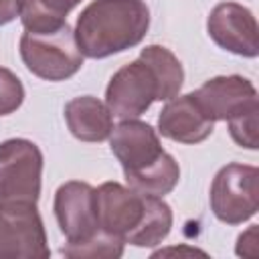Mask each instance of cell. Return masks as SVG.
I'll return each mask as SVG.
<instances>
[{"mask_svg": "<svg viewBox=\"0 0 259 259\" xmlns=\"http://www.w3.org/2000/svg\"><path fill=\"white\" fill-rule=\"evenodd\" d=\"M99 229L134 247H154L172 229V210L162 196L140 194L119 182H103L95 188Z\"/></svg>", "mask_w": 259, "mask_h": 259, "instance_id": "6da1fadb", "label": "cell"}, {"mask_svg": "<svg viewBox=\"0 0 259 259\" xmlns=\"http://www.w3.org/2000/svg\"><path fill=\"white\" fill-rule=\"evenodd\" d=\"M109 146L119 160L132 190L150 196H164L178 184V162L164 152L160 138L150 123L121 119V123L109 134Z\"/></svg>", "mask_w": 259, "mask_h": 259, "instance_id": "7a4b0ae2", "label": "cell"}, {"mask_svg": "<svg viewBox=\"0 0 259 259\" xmlns=\"http://www.w3.org/2000/svg\"><path fill=\"white\" fill-rule=\"evenodd\" d=\"M150 26L144 0H93L75 24V38L89 59H105L142 42Z\"/></svg>", "mask_w": 259, "mask_h": 259, "instance_id": "3957f363", "label": "cell"}, {"mask_svg": "<svg viewBox=\"0 0 259 259\" xmlns=\"http://www.w3.org/2000/svg\"><path fill=\"white\" fill-rule=\"evenodd\" d=\"M20 57L26 69L45 81H65L83 67V53L67 22L53 30H26L20 36Z\"/></svg>", "mask_w": 259, "mask_h": 259, "instance_id": "277c9868", "label": "cell"}, {"mask_svg": "<svg viewBox=\"0 0 259 259\" xmlns=\"http://www.w3.org/2000/svg\"><path fill=\"white\" fill-rule=\"evenodd\" d=\"M42 152L24 138L0 144V204H36L40 196Z\"/></svg>", "mask_w": 259, "mask_h": 259, "instance_id": "5b68a950", "label": "cell"}, {"mask_svg": "<svg viewBox=\"0 0 259 259\" xmlns=\"http://www.w3.org/2000/svg\"><path fill=\"white\" fill-rule=\"evenodd\" d=\"M210 208L227 225L249 221L259 208V170L247 164L223 166L210 184Z\"/></svg>", "mask_w": 259, "mask_h": 259, "instance_id": "8992f818", "label": "cell"}, {"mask_svg": "<svg viewBox=\"0 0 259 259\" xmlns=\"http://www.w3.org/2000/svg\"><path fill=\"white\" fill-rule=\"evenodd\" d=\"M154 101H162L160 83L142 57L115 71L105 89V105L119 119L140 117Z\"/></svg>", "mask_w": 259, "mask_h": 259, "instance_id": "52a82bcc", "label": "cell"}, {"mask_svg": "<svg viewBox=\"0 0 259 259\" xmlns=\"http://www.w3.org/2000/svg\"><path fill=\"white\" fill-rule=\"evenodd\" d=\"M49 255L36 204H0V259H47Z\"/></svg>", "mask_w": 259, "mask_h": 259, "instance_id": "ba28073f", "label": "cell"}, {"mask_svg": "<svg viewBox=\"0 0 259 259\" xmlns=\"http://www.w3.org/2000/svg\"><path fill=\"white\" fill-rule=\"evenodd\" d=\"M55 217L67 243H83L101 229L95 210V188L81 180H69L55 192Z\"/></svg>", "mask_w": 259, "mask_h": 259, "instance_id": "9c48e42d", "label": "cell"}, {"mask_svg": "<svg viewBox=\"0 0 259 259\" xmlns=\"http://www.w3.org/2000/svg\"><path fill=\"white\" fill-rule=\"evenodd\" d=\"M208 36L225 51L241 57L259 55V26L253 12L237 2L217 4L206 20Z\"/></svg>", "mask_w": 259, "mask_h": 259, "instance_id": "30bf717a", "label": "cell"}, {"mask_svg": "<svg viewBox=\"0 0 259 259\" xmlns=\"http://www.w3.org/2000/svg\"><path fill=\"white\" fill-rule=\"evenodd\" d=\"M192 97L206 119L214 121H227L241 111H247L257 101V89L255 85L241 77V75H225L208 79L202 87L192 91Z\"/></svg>", "mask_w": 259, "mask_h": 259, "instance_id": "8fae6325", "label": "cell"}, {"mask_svg": "<svg viewBox=\"0 0 259 259\" xmlns=\"http://www.w3.org/2000/svg\"><path fill=\"white\" fill-rule=\"evenodd\" d=\"M158 130L168 140L180 144H198L212 134L214 123L204 117L192 93H186L168 99L158 115Z\"/></svg>", "mask_w": 259, "mask_h": 259, "instance_id": "7c38bea8", "label": "cell"}, {"mask_svg": "<svg viewBox=\"0 0 259 259\" xmlns=\"http://www.w3.org/2000/svg\"><path fill=\"white\" fill-rule=\"evenodd\" d=\"M69 132L81 142H103L113 130L111 111L93 95H81L65 105Z\"/></svg>", "mask_w": 259, "mask_h": 259, "instance_id": "4fadbf2b", "label": "cell"}, {"mask_svg": "<svg viewBox=\"0 0 259 259\" xmlns=\"http://www.w3.org/2000/svg\"><path fill=\"white\" fill-rule=\"evenodd\" d=\"M81 0H24L20 8L22 26L30 32L59 28L67 22V14Z\"/></svg>", "mask_w": 259, "mask_h": 259, "instance_id": "5bb4252c", "label": "cell"}, {"mask_svg": "<svg viewBox=\"0 0 259 259\" xmlns=\"http://www.w3.org/2000/svg\"><path fill=\"white\" fill-rule=\"evenodd\" d=\"M140 57L154 69L158 83H160L162 101L176 97L184 81V71L176 55L162 45H148L146 49H142Z\"/></svg>", "mask_w": 259, "mask_h": 259, "instance_id": "9a60e30c", "label": "cell"}, {"mask_svg": "<svg viewBox=\"0 0 259 259\" xmlns=\"http://www.w3.org/2000/svg\"><path fill=\"white\" fill-rule=\"evenodd\" d=\"M123 241L111 233L99 231L83 243H65L61 253L71 259H115L123 255Z\"/></svg>", "mask_w": 259, "mask_h": 259, "instance_id": "2e32d148", "label": "cell"}, {"mask_svg": "<svg viewBox=\"0 0 259 259\" xmlns=\"http://www.w3.org/2000/svg\"><path fill=\"white\" fill-rule=\"evenodd\" d=\"M257 113H259V105L247 109V111H241L239 115L227 119L229 121V134L231 138L241 146V148H247V150H257L259 146V134H257Z\"/></svg>", "mask_w": 259, "mask_h": 259, "instance_id": "e0dca14e", "label": "cell"}, {"mask_svg": "<svg viewBox=\"0 0 259 259\" xmlns=\"http://www.w3.org/2000/svg\"><path fill=\"white\" fill-rule=\"evenodd\" d=\"M24 101V87L20 79L10 71L0 67V115L16 111Z\"/></svg>", "mask_w": 259, "mask_h": 259, "instance_id": "ac0fdd59", "label": "cell"}, {"mask_svg": "<svg viewBox=\"0 0 259 259\" xmlns=\"http://www.w3.org/2000/svg\"><path fill=\"white\" fill-rule=\"evenodd\" d=\"M235 251L241 257H257V225H251L247 233L239 235Z\"/></svg>", "mask_w": 259, "mask_h": 259, "instance_id": "d6986e66", "label": "cell"}, {"mask_svg": "<svg viewBox=\"0 0 259 259\" xmlns=\"http://www.w3.org/2000/svg\"><path fill=\"white\" fill-rule=\"evenodd\" d=\"M24 0H0V26L12 22L16 16H20Z\"/></svg>", "mask_w": 259, "mask_h": 259, "instance_id": "ffe728a7", "label": "cell"}, {"mask_svg": "<svg viewBox=\"0 0 259 259\" xmlns=\"http://www.w3.org/2000/svg\"><path fill=\"white\" fill-rule=\"evenodd\" d=\"M168 255H200V257H206L204 251L194 249V247H168V249L156 251L152 257H168Z\"/></svg>", "mask_w": 259, "mask_h": 259, "instance_id": "44dd1931", "label": "cell"}]
</instances>
